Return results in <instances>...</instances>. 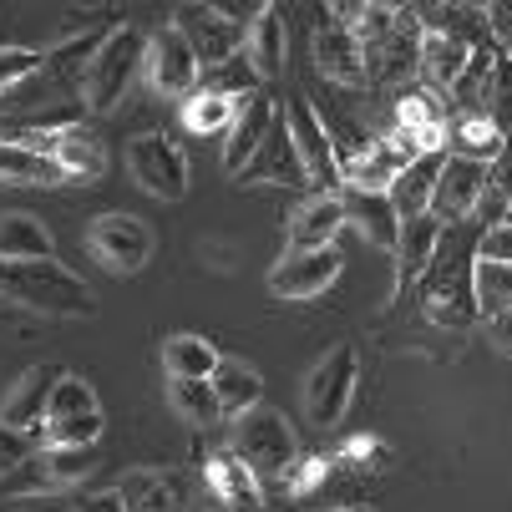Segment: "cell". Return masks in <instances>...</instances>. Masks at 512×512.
<instances>
[{
	"instance_id": "1",
	"label": "cell",
	"mask_w": 512,
	"mask_h": 512,
	"mask_svg": "<svg viewBox=\"0 0 512 512\" xmlns=\"http://www.w3.org/2000/svg\"><path fill=\"white\" fill-rule=\"evenodd\" d=\"M477 244H482V229L472 224V218H467V224L442 229V244H436L426 274L416 279V284H421V315H426L436 330L467 335V330L477 325V295H472Z\"/></svg>"
},
{
	"instance_id": "2",
	"label": "cell",
	"mask_w": 512,
	"mask_h": 512,
	"mask_svg": "<svg viewBox=\"0 0 512 512\" xmlns=\"http://www.w3.org/2000/svg\"><path fill=\"white\" fill-rule=\"evenodd\" d=\"M0 300L26 305L36 315H56V320H92L97 315V295L87 289V279L71 274L56 259H36V264L0 259Z\"/></svg>"
},
{
	"instance_id": "3",
	"label": "cell",
	"mask_w": 512,
	"mask_h": 512,
	"mask_svg": "<svg viewBox=\"0 0 512 512\" xmlns=\"http://www.w3.org/2000/svg\"><path fill=\"white\" fill-rule=\"evenodd\" d=\"M142 46H148V31H137L132 21H112V31L102 36V46L87 61L82 77V107L87 112H112L122 107V97L137 87L142 77Z\"/></svg>"
},
{
	"instance_id": "4",
	"label": "cell",
	"mask_w": 512,
	"mask_h": 512,
	"mask_svg": "<svg viewBox=\"0 0 512 512\" xmlns=\"http://www.w3.org/2000/svg\"><path fill=\"white\" fill-rule=\"evenodd\" d=\"M229 452L264 482V477H284L289 472V462L300 457V436H295V426H289V416L284 411H274V406H249L244 416H234V442H229Z\"/></svg>"
},
{
	"instance_id": "5",
	"label": "cell",
	"mask_w": 512,
	"mask_h": 512,
	"mask_svg": "<svg viewBox=\"0 0 512 512\" xmlns=\"http://www.w3.org/2000/svg\"><path fill=\"white\" fill-rule=\"evenodd\" d=\"M102 401L97 391L61 371L56 391H51V406H46V426H41V447H97L102 442Z\"/></svg>"
},
{
	"instance_id": "6",
	"label": "cell",
	"mask_w": 512,
	"mask_h": 512,
	"mask_svg": "<svg viewBox=\"0 0 512 512\" xmlns=\"http://www.w3.org/2000/svg\"><path fill=\"white\" fill-rule=\"evenodd\" d=\"M355 381H360V350L350 340L330 345L310 365V376H305V416H310V426H320V431L340 426V416L350 411Z\"/></svg>"
},
{
	"instance_id": "7",
	"label": "cell",
	"mask_w": 512,
	"mask_h": 512,
	"mask_svg": "<svg viewBox=\"0 0 512 512\" xmlns=\"http://www.w3.org/2000/svg\"><path fill=\"white\" fill-rule=\"evenodd\" d=\"M127 173L142 193H153L163 203H178L188 193V153L173 132H137L127 142Z\"/></svg>"
},
{
	"instance_id": "8",
	"label": "cell",
	"mask_w": 512,
	"mask_h": 512,
	"mask_svg": "<svg viewBox=\"0 0 512 512\" xmlns=\"http://www.w3.org/2000/svg\"><path fill=\"white\" fill-rule=\"evenodd\" d=\"M11 142H21L36 158L56 163L66 173V183L102 178V168H107V148L87 127H21V132H11Z\"/></svg>"
},
{
	"instance_id": "9",
	"label": "cell",
	"mask_w": 512,
	"mask_h": 512,
	"mask_svg": "<svg viewBox=\"0 0 512 512\" xmlns=\"http://www.w3.org/2000/svg\"><path fill=\"white\" fill-rule=\"evenodd\" d=\"M142 77L158 97H193L203 82V66L188 46V36L168 21L158 31H148V46H142Z\"/></svg>"
},
{
	"instance_id": "10",
	"label": "cell",
	"mask_w": 512,
	"mask_h": 512,
	"mask_svg": "<svg viewBox=\"0 0 512 512\" xmlns=\"http://www.w3.org/2000/svg\"><path fill=\"white\" fill-rule=\"evenodd\" d=\"M87 249L102 269L112 274H137V269H148L153 259V229L142 224V218L132 213H97L92 218V229H87Z\"/></svg>"
},
{
	"instance_id": "11",
	"label": "cell",
	"mask_w": 512,
	"mask_h": 512,
	"mask_svg": "<svg viewBox=\"0 0 512 512\" xmlns=\"http://www.w3.org/2000/svg\"><path fill=\"white\" fill-rule=\"evenodd\" d=\"M421 26L411 16V6H401V21L391 26V36H381L376 46H360L365 56V87H411L421 71Z\"/></svg>"
},
{
	"instance_id": "12",
	"label": "cell",
	"mask_w": 512,
	"mask_h": 512,
	"mask_svg": "<svg viewBox=\"0 0 512 512\" xmlns=\"http://www.w3.org/2000/svg\"><path fill=\"white\" fill-rule=\"evenodd\" d=\"M203 497L213 512H264V482L229 452V447H203Z\"/></svg>"
},
{
	"instance_id": "13",
	"label": "cell",
	"mask_w": 512,
	"mask_h": 512,
	"mask_svg": "<svg viewBox=\"0 0 512 512\" xmlns=\"http://www.w3.org/2000/svg\"><path fill=\"white\" fill-rule=\"evenodd\" d=\"M284 107V122H289V137H295V153H300V168L310 178V193H340V173H335V153H330V137L320 127V112L310 97H289L279 102Z\"/></svg>"
},
{
	"instance_id": "14",
	"label": "cell",
	"mask_w": 512,
	"mask_h": 512,
	"mask_svg": "<svg viewBox=\"0 0 512 512\" xmlns=\"http://www.w3.org/2000/svg\"><path fill=\"white\" fill-rule=\"evenodd\" d=\"M61 381V365L41 360L31 371H21L0 401V431L11 436H26V442H41V426H46V406H51V391Z\"/></svg>"
},
{
	"instance_id": "15",
	"label": "cell",
	"mask_w": 512,
	"mask_h": 512,
	"mask_svg": "<svg viewBox=\"0 0 512 512\" xmlns=\"http://www.w3.org/2000/svg\"><path fill=\"white\" fill-rule=\"evenodd\" d=\"M335 279H340V249H284L264 284L274 300H320Z\"/></svg>"
},
{
	"instance_id": "16",
	"label": "cell",
	"mask_w": 512,
	"mask_h": 512,
	"mask_svg": "<svg viewBox=\"0 0 512 512\" xmlns=\"http://www.w3.org/2000/svg\"><path fill=\"white\" fill-rule=\"evenodd\" d=\"M482 188H487V163L447 158V163H442V173H436V188H431L426 213H431L442 229L467 224V218L477 213V203H482Z\"/></svg>"
},
{
	"instance_id": "17",
	"label": "cell",
	"mask_w": 512,
	"mask_h": 512,
	"mask_svg": "<svg viewBox=\"0 0 512 512\" xmlns=\"http://www.w3.org/2000/svg\"><path fill=\"white\" fill-rule=\"evenodd\" d=\"M173 26L188 36V46H193V56H198L203 71H213L218 61H229L244 46V26L224 6H183Z\"/></svg>"
},
{
	"instance_id": "18",
	"label": "cell",
	"mask_w": 512,
	"mask_h": 512,
	"mask_svg": "<svg viewBox=\"0 0 512 512\" xmlns=\"http://www.w3.org/2000/svg\"><path fill=\"white\" fill-rule=\"evenodd\" d=\"M127 512H188L193 507V487L178 467H132L117 487Z\"/></svg>"
},
{
	"instance_id": "19",
	"label": "cell",
	"mask_w": 512,
	"mask_h": 512,
	"mask_svg": "<svg viewBox=\"0 0 512 512\" xmlns=\"http://www.w3.org/2000/svg\"><path fill=\"white\" fill-rule=\"evenodd\" d=\"M411 158H421V153L411 148V137H401L396 127H391V132H376L371 148H365L355 163L340 168V188H350V193H386L391 178H396Z\"/></svg>"
},
{
	"instance_id": "20",
	"label": "cell",
	"mask_w": 512,
	"mask_h": 512,
	"mask_svg": "<svg viewBox=\"0 0 512 512\" xmlns=\"http://www.w3.org/2000/svg\"><path fill=\"white\" fill-rule=\"evenodd\" d=\"M234 183H274V188H310V178H305V168H300V153H295V137H289V122H284V107H279V117H274V127H269V137L259 142V153L239 168V178Z\"/></svg>"
},
{
	"instance_id": "21",
	"label": "cell",
	"mask_w": 512,
	"mask_h": 512,
	"mask_svg": "<svg viewBox=\"0 0 512 512\" xmlns=\"http://www.w3.org/2000/svg\"><path fill=\"white\" fill-rule=\"evenodd\" d=\"M315 71L330 82V87H345V92H360L365 87V56H360V41L335 26L325 11H320V26H315Z\"/></svg>"
},
{
	"instance_id": "22",
	"label": "cell",
	"mask_w": 512,
	"mask_h": 512,
	"mask_svg": "<svg viewBox=\"0 0 512 512\" xmlns=\"http://www.w3.org/2000/svg\"><path fill=\"white\" fill-rule=\"evenodd\" d=\"M274 117H279V97H274V92H254V97L239 102V112H234V122H229V132H224V168H229L234 178H239V168L259 153V142L269 137Z\"/></svg>"
},
{
	"instance_id": "23",
	"label": "cell",
	"mask_w": 512,
	"mask_h": 512,
	"mask_svg": "<svg viewBox=\"0 0 512 512\" xmlns=\"http://www.w3.org/2000/svg\"><path fill=\"white\" fill-rule=\"evenodd\" d=\"M345 229V198L340 193H310L284 224L289 249H335Z\"/></svg>"
},
{
	"instance_id": "24",
	"label": "cell",
	"mask_w": 512,
	"mask_h": 512,
	"mask_svg": "<svg viewBox=\"0 0 512 512\" xmlns=\"http://www.w3.org/2000/svg\"><path fill=\"white\" fill-rule=\"evenodd\" d=\"M244 61L254 66V77L259 82H274L279 71H284V61H289V36H284V11L279 6H264L254 11V21L244 26Z\"/></svg>"
},
{
	"instance_id": "25",
	"label": "cell",
	"mask_w": 512,
	"mask_h": 512,
	"mask_svg": "<svg viewBox=\"0 0 512 512\" xmlns=\"http://www.w3.org/2000/svg\"><path fill=\"white\" fill-rule=\"evenodd\" d=\"M208 391H213V401H218V416L234 421V416H244L249 406H259V396H264V376L254 371L249 360L218 355L213 376H208Z\"/></svg>"
},
{
	"instance_id": "26",
	"label": "cell",
	"mask_w": 512,
	"mask_h": 512,
	"mask_svg": "<svg viewBox=\"0 0 512 512\" xmlns=\"http://www.w3.org/2000/svg\"><path fill=\"white\" fill-rule=\"evenodd\" d=\"M436 244H442V224H436L431 213L406 218V224H401V239H396V300L416 289V279L426 274Z\"/></svg>"
},
{
	"instance_id": "27",
	"label": "cell",
	"mask_w": 512,
	"mask_h": 512,
	"mask_svg": "<svg viewBox=\"0 0 512 512\" xmlns=\"http://www.w3.org/2000/svg\"><path fill=\"white\" fill-rule=\"evenodd\" d=\"M340 198H345V224H355V229H360L365 239H371L376 249L396 254L401 218H396L391 198H386V193H350V188H340Z\"/></svg>"
},
{
	"instance_id": "28",
	"label": "cell",
	"mask_w": 512,
	"mask_h": 512,
	"mask_svg": "<svg viewBox=\"0 0 512 512\" xmlns=\"http://www.w3.org/2000/svg\"><path fill=\"white\" fill-rule=\"evenodd\" d=\"M442 163H447V153H421V158H411L396 178H391V188H386V198H391V208H396V218L406 224V218H421L426 213V203H431V188H436V173H442Z\"/></svg>"
},
{
	"instance_id": "29",
	"label": "cell",
	"mask_w": 512,
	"mask_h": 512,
	"mask_svg": "<svg viewBox=\"0 0 512 512\" xmlns=\"http://www.w3.org/2000/svg\"><path fill=\"white\" fill-rule=\"evenodd\" d=\"M0 259L6 264H36L56 259V244L36 213H0Z\"/></svg>"
},
{
	"instance_id": "30",
	"label": "cell",
	"mask_w": 512,
	"mask_h": 512,
	"mask_svg": "<svg viewBox=\"0 0 512 512\" xmlns=\"http://www.w3.org/2000/svg\"><path fill=\"white\" fill-rule=\"evenodd\" d=\"M472 224L487 234L497 224H512V132L502 137V153L487 163V188H482V203L472 213Z\"/></svg>"
},
{
	"instance_id": "31",
	"label": "cell",
	"mask_w": 512,
	"mask_h": 512,
	"mask_svg": "<svg viewBox=\"0 0 512 512\" xmlns=\"http://www.w3.org/2000/svg\"><path fill=\"white\" fill-rule=\"evenodd\" d=\"M477 46H462V41H447V36H421V87H431L436 97H447L462 77V66Z\"/></svg>"
},
{
	"instance_id": "32",
	"label": "cell",
	"mask_w": 512,
	"mask_h": 512,
	"mask_svg": "<svg viewBox=\"0 0 512 512\" xmlns=\"http://www.w3.org/2000/svg\"><path fill=\"white\" fill-rule=\"evenodd\" d=\"M213 365H218V350L203 335L178 330V335L163 340V371H168V381H208Z\"/></svg>"
},
{
	"instance_id": "33",
	"label": "cell",
	"mask_w": 512,
	"mask_h": 512,
	"mask_svg": "<svg viewBox=\"0 0 512 512\" xmlns=\"http://www.w3.org/2000/svg\"><path fill=\"white\" fill-rule=\"evenodd\" d=\"M0 183H16V188H56L66 183V173L46 158H36L31 148H21V142L0 137Z\"/></svg>"
},
{
	"instance_id": "34",
	"label": "cell",
	"mask_w": 512,
	"mask_h": 512,
	"mask_svg": "<svg viewBox=\"0 0 512 512\" xmlns=\"http://www.w3.org/2000/svg\"><path fill=\"white\" fill-rule=\"evenodd\" d=\"M502 153V132L487 117H452L447 122V158H472V163H492Z\"/></svg>"
},
{
	"instance_id": "35",
	"label": "cell",
	"mask_w": 512,
	"mask_h": 512,
	"mask_svg": "<svg viewBox=\"0 0 512 512\" xmlns=\"http://www.w3.org/2000/svg\"><path fill=\"white\" fill-rule=\"evenodd\" d=\"M36 457H41V472H46L51 492H66V487L87 482L102 462L97 447H36Z\"/></svg>"
},
{
	"instance_id": "36",
	"label": "cell",
	"mask_w": 512,
	"mask_h": 512,
	"mask_svg": "<svg viewBox=\"0 0 512 512\" xmlns=\"http://www.w3.org/2000/svg\"><path fill=\"white\" fill-rule=\"evenodd\" d=\"M472 295H477V320L507 315V310H512V264L477 259V269H472Z\"/></svg>"
},
{
	"instance_id": "37",
	"label": "cell",
	"mask_w": 512,
	"mask_h": 512,
	"mask_svg": "<svg viewBox=\"0 0 512 512\" xmlns=\"http://www.w3.org/2000/svg\"><path fill=\"white\" fill-rule=\"evenodd\" d=\"M234 112H239L234 97H218V92H203V87H198L193 97H183V127H188L193 137H218V132H229Z\"/></svg>"
},
{
	"instance_id": "38",
	"label": "cell",
	"mask_w": 512,
	"mask_h": 512,
	"mask_svg": "<svg viewBox=\"0 0 512 512\" xmlns=\"http://www.w3.org/2000/svg\"><path fill=\"white\" fill-rule=\"evenodd\" d=\"M198 87H203V92H218V97H234V102L264 92V82L254 77V66L244 61V51H234L229 61H218L213 71H203V82H198Z\"/></svg>"
},
{
	"instance_id": "39",
	"label": "cell",
	"mask_w": 512,
	"mask_h": 512,
	"mask_svg": "<svg viewBox=\"0 0 512 512\" xmlns=\"http://www.w3.org/2000/svg\"><path fill=\"white\" fill-rule=\"evenodd\" d=\"M330 457H335V472H386L391 467V447L381 442V436H371V431L345 436Z\"/></svg>"
},
{
	"instance_id": "40",
	"label": "cell",
	"mask_w": 512,
	"mask_h": 512,
	"mask_svg": "<svg viewBox=\"0 0 512 512\" xmlns=\"http://www.w3.org/2000/svg\"><path fill=\"white\" fill-rule=\"evenodd\" d=\"M168 406L188 421V426H218L224 416H218V401L208 391V381H168Z\"/></svg>"
},
{
	"instance_id": "41",
	"label": "cell",
	"mask_w": 512,
	"mask_h": 512,
	"mask_svg": "<svg viewBox=\"0 0 512 512\" xmlns=\"http://www.w3.org/2000/svg\"><path fill=\"white\" fill-rule=\"evenodd\" d=\"M330 477H335V457L330 452H300L295 462H289V472L279 477V487H284V497H315Z\"/></svg>"
},
{
	"instance_id": "42",
	"label": "cell",
	"mask_w": 512,
	"mask_h": 512,
	"mask_svg": "<svg viewBox=\"0 0 512 512\" xmlns=\"http://www.w3.org/2000/svg\"><path fill=\"white\" fill-rule=\"evenodd\" d=\"M487 122L507 137L512 132V56L497 51L492 61V92H487Z\"/></svg>"
},
{
	"instance_id": "43",
	"label": "cell",
	"mask_w": 512,
	"mask_h": 512,
	"mask_svg": "<svg viewBox=\"0 0 512 512\" xmlns=\"http://www.w3.org/2000/svg\"><path fill=\"white\" fill-rule=\"evenodd\" d=\"M46 61V51H31V46H0V97L16 92L26 77H36Z\"/></svg>"
},
{
	"instance_id": "44",
	"label": "cell",
	"mask_w": 512,
	"mask_h": 512,
	"mask_svg": "<svg viewBox=\"0 0 512 512\" xmlns=\"http://www.w3.org/2000/svg\"><path fill=\"white\" fill-rule=\"evenodd\" d=\"M477 259H492V264H512V224H497L482 234L477 244Z\"/></svg>"
},
{
	"instance_id": "45",
	"label": "cell",
	"mask_w": 512,
	"mask_h": 512,
	"mask_svg": "<svg viewBox=\"0 0 512 512\" xmlns=\"http://www.w3.org/2000/svg\"><path fill=\"white\" fill-rule=\"evenodd\" d=\"M31 452H36V442H26V436H11V431H0V477H6L11 467H21Z\"/></svg>"
},
{
	"instance_id": "46",
	"label": "cell",
	"mask_w": 512,
	"mask_h": 512,
	"mask_svg": "<svg viewBox=\"0 0 512 512\" xmlns=\"http://www.w3.org/2000/svg\"><path fill=\"white\" fill-rule=\"evenodd\" d=\"M482 21H487V36L502 46L512 36V0H492V6H482Z\"/></svg>"
},
{
	"instance_id": "47",
	"label": "cell",
	"mask_w": 512,
	"mask_h": 512,
	"mask_svg": "<svg viewBox=\"0 0 512 512\" xmlns=\"http://www.w3.org/2000/svg\"><path fill=\"white\" fill-rule=\"evenodd\" d=\"M71 512H127V507H122V497L107 487V492H87V497H77V502H71Z\"/></svg>"
},
{
	"instance_id": "48",
	"label": "cell",
	"mask_w": 512,
	"mask_h": 512,
	"mask_svg": "<svg viewBox=\"0 0 512 512\" xmlns=\"http://www.w3.org/2000/svg\"><path fill=\"white\" fill-rule=\"evenodd\" d=\"M487 325H492V345L512 355V310H507V315H492Z\"/></svg>"
},
{
	"instance_id": "49",
	"label": "cell",
	"mask_w": 512,
	"mask_h": 512,
	"mask_svg": "<svg viewBox=\"0 0 512 512\" xmlns=\"http://www.w3.org/2000/svg\"><path fill=\"white\" fill-rule=\"evenodd\" d=\"M325 512H371V507H360V502H335V507H325Z\"/></svg>"
},
{
	"instance_id": "50",
	"label": "cell",
	"mask_w": 512,
	"mask_h": 512,
	"mask_svg": "<svg viewBox=\"0 0 512 512\" xmlns=\"http://www.w3.org/2000/svg\"><path fill=\"white\" fill-rule=\"evenodd\" d=\"M502 51H507V56H512V36H507V41H502Z\"/></svg>"
}]
</instances>
